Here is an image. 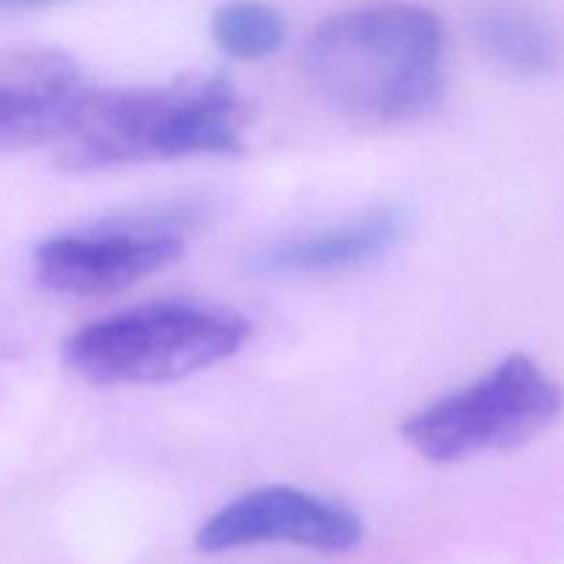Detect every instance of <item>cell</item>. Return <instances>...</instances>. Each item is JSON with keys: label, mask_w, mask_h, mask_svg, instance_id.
<instances>
[{"label": "cell", "mask_w": 564, "mask_h": 564, "mask_svg": "<svg viewBox=\"0 0 564 564\" xmlns=\"http://www.w3.org/2000/svg\"><path fill=\"white\" fill-rule=\"evenodd\" d=\"M213 39L229 58L264 61L284 44L286 22L262 0H231L213 14Z\"/></svg>", "instance_id": "10"}, {"label": "cell", "mask_w": 564, "mask_h": 564, "mask_svg": "<svg viewBox=\"0 0 564 564\" xmlns=\"http://www.w3.org/2000/svg\"><path fill=\"white\" fill-rule=\"evenodd\" d=\"M471 25L479 50L507 75L538 80L554 75L564 58L554 25L518 0H485L474 11Z\"/></svg>", "instance_id": "9"}, {"label": "cell", "mask_w": 564, "mask_h": 564, "mask_svg": "<svg viewBox=\"0 0 564 564\" xmlns=\"http://www.w3.org/2000/svg\"><path fill=\"white\" fill-rule=\"evenodd\" d=\"M91 83L61 50L25 47L0 58V149L64 147Z\"/></svg>", "instance_id": "7"}, {"label": "cell", "mask_w": 564, "mask_h": 564, "mask_svg": "<svg viewBox=\"0 0 564 564\" xmlns=\"http://www.w3.org/2000/svg\"><path fill=\"white\" fill-rule=\"evenodd\" d=\"M361 543L364 521L352 507L290 485H268L237 496L196 532L202 554H229L257 545L350 554Z\"/></svg>", "instance_id": "6"}, {"label": "cell", "mask_w": 564, "mask_h": 564, "mask_svg": "<svg viewBox=\"0 0 564 564\" xmlns=\"http://www.w3.org/2000/svg\"><path fill=\"white\" fill-rule=\"evenodd\" d=\"M61 152V163L72 171L240 154L242 102L224 75H191L158 86H91Z\"/></svg>", "instance_id": "2"}, {"label": "cell", "mask_w": 564, "mask_h": 564, "mask_svg": "<svg viewBox=\"0 0 564 564\" xmlns=\"http://www.w3.org/2000/svg\"><path fill=\"white\" fill-rule=\"evenodd\" d=\"M248 336L251 323L229 306L154 301L83 325L66 336L61 356L88 383H165L237 356Z\"/></svg>", "instance_id": "3"}, {"label": "cell", "mask_w": 564, "mask_h": 564, "mask_svg": "<svg viewBox=\"0 0 564 564\" xmlns=\"http://www.w3.org/2000/svg\"><path fill=\"white\" fill-rule=\"evenodd\" d=\"M564 413V389L527 352H512L471 386L402 424V438L430 463H460L540 438Z\"/></svg>", "instance_id": "4"}, {"label": "cell", "mask_w": 564, "mask_h": 564, "mask_svg": "<svg viewBox=\"0 0 564 564\" xmlns=\"http://www.w3.org/2000/svg\"><path fill=\"white\" fill-rule=\"evenodd\" d=\"M50 3V0H0V11H14V9H33V6Z\"/></svg>", "instance_id": "11"}, {"label": "cell", "mask_w": 564, "mask_h": 564, "mask_svg": "<svg viewBox=\"0 0 564 564\" xmlns=\"http://www.w3.org/2000/svg\"><path fill=\"white\" fill-rule=\"evenodd\" d=\"M308 83L328 108L361 124L422 119L444 97L446 31L411 0H378L314 28L303 50Z\"/></svg>", "instance_id": "1"}, {"label": "cell", "mask_w": 564, "mask_h": 564, "mask_svg": "<svg viewBox=\"0 0 564 564\" xmlns=\"http://www.w3.org/2000/svg\"><path fill=\"white\" fill-rule=\"evenodd\" d=\"M185 218L152 215L61 231L33 248V273L50 292L105 297L185 257Z\"/></svg>", "instance_id": "5"}, {"label": "cell", "mask_w": 564, "mask_h": 564, "mask_svg": "<svg viewBox=\"0 0 564 564\" xmlns=\"http://www.w3.org/2000/svg\"><path fill=\"white\" fill-rule=\"evenodd\" d=\"M408 229L405 213L394 207L375 209L352 224L330 226L312 235L264 246L248 259L257 275L268 279H297V275H325L364 268L386 257Z\"/></svg>", "instance_id": "8"}]
</instances>
